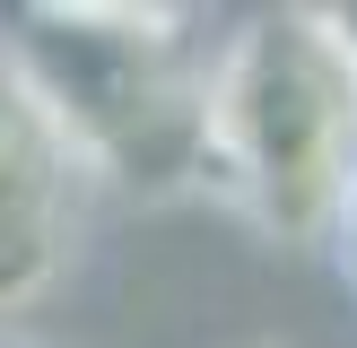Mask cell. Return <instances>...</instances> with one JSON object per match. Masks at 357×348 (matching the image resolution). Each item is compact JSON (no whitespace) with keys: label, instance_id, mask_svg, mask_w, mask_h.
I'll use <instances>...</instances> for the list:
<instances>
[{"label":"cell","instance_id":"obj_1","mask_svg":"<svg viewBox=\"0 0 357 348\" xmlns=\"http://www.w3.org/2000/svg\"><path fill=\"white\" fill-rule=\"evenodd\" d=\"M201 174L261 244L331 253L357 191V44L340 9H244L209 35Z\"/></svg>","mask_w":357,"mask_h":348},{"label":"cell","instance_id":"obj_2","mask_svg":"<svg viewBox=\"0 0 357 348\" xmlns=\"http://www.w3.org/2000/svg\"><path fill=\"white\" fill-rule=\"evenodd\" d=\"M0 44L52 104L96 191H209L201 174V96L209 35L192 9H131V0H9Z\"/></svg>","mask_w":357,"mask_h":348},{"label":"cell","instance_id":"obj_3","mask_svg":"<svg viewBox=\"0 0 357 348\" xmlns=\"http://www.w3.org/2000/svg\"><path fill=\"white\" fill-rule=\"evenodd\" d=\"M87 209H96V183H87L79 148L61 139L52 104L26 87V70L0 44V331L70 278L87 244Z\"/></svg>","mask_w":357,"mask_h":348},{"label":"cell","instance_id":"obj_4","mask_svg":"<svg viewBox=\"0 0 357 348\" xmlns=\"http://www.w3.org/2000/svg\"><path fill=\"white\" fill-rule=\"evenodd\" d=\"M331 270H340V287H349V305H357V191H349L340 226H331Z\"/></svg>","mask_w":357,"mask_h":348},{"label":"cell","instance_id":"obj_5","mask_svg":"<svg viewBox=\"0 0 357 348\" xmlns=\"http://www.w3.org/2000/svg\"><path fill=\"white\" fill-rule=\"evenodd\" d=\"M0 348H17V340H0Z\"/></svg>","mask_w":357,"mask_h":348}]
</instances>
